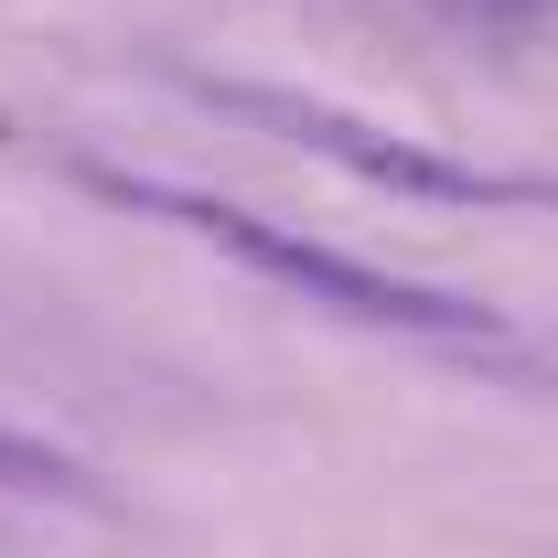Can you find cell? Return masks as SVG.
I'll list each match as a JSON object with an SVG mask.
<instances>
[{
	"label": "cell",
	"instance_id": "2",
	"mask_svg": "<svg viewBox=\"0 0 558 558\" xmlns=\"http://www.w3.org/2000/svg\"><path fill=\"white\" fill-rule=\"evenodd\" d=\"M205 97L236 108V119H258V130H290L312 161H333V172L376 183V194H409V205H558L548 183L473 172V161H451V150H429L409 130H376V119H354L333 97H301V86H205Z\"/></svg>",
	"mask_w": 558,
	"mask_h": 558
},
{
	"label": "cell",
	"instance_id": "3",
	"mask_svg": "<svg viewBox=\"0 0 558 558\" xmlns=\"http://www.w3.org/2000/svg\"><path fill=\"white\" fill-rule=\"evenodd\" d=\"M0 484L11 494H65V505H108V494L86 484L65 451H44V440H0Z\"/></svg>",
	"mask_w": 558,
	"mask_h": 558
},
{
	"label": "cell",
	"instance_id": "1",
	"mask_svg": "<svg viewBox=\"0 0 558 558\" xmlns=\"http://www.w3.org/2000/svg\"><path fill=\"white\" fill-rule=\"evenodd\" d=\"M75 183H86V194H108V205H130V215H161V226L205 236V247H226V258H247L258 279L301 290V301H323V312H344V323H376V333H440V344H505V312H484V301H451V290L398 279V269H365V258L323 247V236H301V226H269V215L226 205V194L140 183V172H108V161H86Z\"/></svg>",
	"mask_w": 558,
	"mask_h": 558
}]
</instances>
